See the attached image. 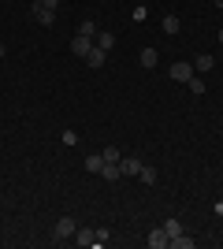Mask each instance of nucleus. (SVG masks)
<instances>
[{"instance_id":"obj_1","label":"nucleus","mask_w":223,"mask_h":249,"mask_svg":"<svg viewBox=\"0 0 223 249\" xmlns=\"http://www.w3.org/2000/svg\"><path fill=\"white\" fill-rule=\"evenodd\" d=\"M74 231H78V223H74L71 216L56 219V227H52V242H71V238H74Z\"/></svg>"},{"instance_id":"obj_2","label":"nucleus","mask_w":223,"mask_h":249,"mask_svg":"<svg viewBox=\"0 0 223 249\" xmlns=\"http://www.w3.org/2000/svg\"><path fill=\"white\" fill-rule=\"evenodd\" d=\"M193 74H197V71H193V60H190V63H186V60H182V63H171V78H175V82L186 86Z\"/></svg>"},{"instance_id":"obj_3","label":"nucleus","mask_w":223,"mask_h":249,"mask_svg":"<svg viewBox=\"0 0 223 249\" xmlns=\"http://www.w3.org/2000/svg\"><path fill=\"white\" fill-rule=\"evenodd\" d=\"M89 49H93V37L74 34V41H71V52H74V56H78V60H86V56H89Z\"/></svg>"},{"instance_id":"obj_4","label":"nucleus","mask_w":223,"mask_h":249,"mask_svg":"<svg viewBox=\"0 0 223 249\" xmlns=\"http://www.w3.org/2000/svg\"><path fill=\"white\" fill-rule=\"evenodd\" d=\"M34 19H37V22H41V26H52V22H56V11L52 8H41V4H37V0H34Z\"/></svg>"},{"instance_id":"obj_5","label":"nucleus","mask_w":223,"mask_h":249,"mask_svg":"<svg viewBox=\"0 0 223 249\" xmlns=\"http://www.w3.org/2000/svg\"><path fill=\"white\" fill-rule=\"evenodd\" d=\"M104 60H108V52L93 45V49H89V56H86V67H93V71H97V67H104Z\"/></svg>"},{"instance_id":"obj_6","label":"nucleus","mask_w":223,"mask_h":249,"mask_svg":"<svg viewBox=\"0 0 223 249\" xmlns=\"http://www.w3.org/2000/svg\"><path fill=\"white\" fill-rule=\"evenodd\" d=\"M93 45H97V49H104V52H112V49H116V34H108V30H97Z\"/></svg>"},{"instance_id":"obj_7","label":"nucleus","mask_w":223,"mask_h":249,"mask_svg":"<svg viewBox=\"0 0 223 249\" xmlns=\"http://www.w3.org/2000/svg\"><path fill=\"white\" fill-rule=\"evenodd\" d=\"M149 246H153V249H168V246H171V238H168V234H164V227L149 231Z\"/></svg>"},{"instance_id":"obj_8","label":"nucleus","mask_w":223,"mask_h":249,"mask_svg":"<svg viewBox=\"0 0 223 249\" xmlns=\"http://www.w3.org/2000/svg\"><path fill=\"white\" fill-rule=\"evenodd\" d=\"M119 171H123V175H138L141 160H138V156H123V160H119Z\"/></svg>"},{"instance_id":"obj_9","label":"nucleus","mask_w":223,"mask_h":249,"mask_svg":"<svg viewBox=\"0 0 223 249\" xmlns=\"http://www.w3.org/2000/svg\"><path fill=\"white\" fill-rule=\"evenodd\" d=\"M101 167H104V156H101V153H89V156H86V171L101 175Z\"/></svg>"},{"instance_id":"obj_10","label":"nucleus","mask_w":223,"mask_h":249,"mask_svg":"<svg viewBox=\"0 0 223 249\" xmlns=\"http://www.w3.org/2000/svg\"><path fill=\"white\" fill-rule=\"evenodd\" d=\"M160 30L175 37V34H179V15H164V22H160Z\"/></svg>"},{"instance_id":"obj_11","label":"nucleus","mask_w":223,"mask_h":249,"mask_svg":"<svg viewBox=\"0 0 223 249\" xmlns=\"http://www.w3.org/2000/svg\"><path fill=\"white\" fill-rule=\"evenodd\" d=\"M74 242H78V246H97V234H93V231H74Z\"/></svg>"},{"instance_id":"obj_12","label":"nucleus","mask_w":223,"mask_h":249,"mask_svg":"<svg viewBox=\"0 0 223 249\" xmlns=\"http://www.w3.org/2000/svg\"><path fill=\"white\" fill-rule=\"evenodd\" d=\"M101 178H108V182H116V178H123L119 164H104V167H101Z\"/></svg>"},{"instance_id":"obj_13","label":"nucleus","mask_w":223,"mask_h":249,"mask_svg":"<svg viewBox=\"0 0 223 249\" xmlns=\"http://www.w3.org/2000/svg\"><path fill=\"white\" fill-rule=\"evenodd\" d=\"M212 63H216L212 56H205V52H201V56L193 60V71H201V74H205V71H212Z\"/></svg>"},{"instance_id":"obj_14","label":"nucleus","mask_w":223,"mask_h":249,"mask_svg":"<svg viewBox=\"0 0 223 249\" xmlns=\"http://www.w3.org/2000/svg\"><path fill=\"white\" fill-rule=\"evenodd\" d=\"M141 182H145V186H153V182H156V167H149V164H141Z\"/></svg>"},{"instance_id":"obj_15","label":"nucleus","mask_w":223,"mask_h":249,"mask_svg":"<svg viewBox=\"0 0 223 249\" xmlns=\"http://www.w3.org/2000/svg\"><path fill=\"white\" fill-rule=\"evenodd\" d=\"M156 49H141V67H156Z\"/></svg>"},{"instance_id":"obj_16","label":"nucleus","mask_w":223,"mask_h":249,"mask_svg":"<svg viewBox=\"0 0 223 249\" xmlns=\"http://www.w3.org/2000/svg\"><path fill=\"white\" fill-rule=\"evenodd\" d=\"M186 89H190V93H197V97H201V93H205V82H201V74H193L190 82H186Z\"/></svg>"},{"instance_id":"obj_17","label":"nucleus","mask_w":223,"mask_h":249,"mask_svg":"<svg viewBox=\"0 0 223 249\" xmlns=\"http://www.w3.org/2000/svg\"><path fill=\"white\" fill-rule=\"evenodd\" d=\"M164 234H168V238L182 234V223H179V219H168V223H164Z\"/></svg>"},{"instance_id":"obj_18","label":"nucleus","mask_w":223,"mask_h":249,"mask_svg":"<svg viewBox=\"0 0 223 249\" xmlns=\"http://www.w3.org/2000/svg\"><path fill=\"white\" fill-rule=\"evenodd\" d=\"M101 156H104V164H119V160H123V153H119V149H112V145H108Z\"/></svg>"},{"instance_id":"obj_19","label":"nucleus","mask_w":223,"mask_h":249,"mask_svg":"<svg viewBox=\"0 0 223 249\" xmlns=\"http://www.w3.org/2000/svg\"><path fill=\"white\" fill-rule=\"evenodd\" d=\"M171 246H175V249H193V238H186V234H175V238H171Z\"/></svg>"},{"instance_id":"obj_20","label":"nucleus","mask_w":223,"mask_h":249,"mask_svg":"<svg viewBox=\"0 0 223 249\" xmlns=\"http://www.w3.org/2000/svg\"><path fill=\"white\" fill-rule=\"evenodd\" d=\"M78 34H86V37H97V22H93V19H86L82 26H78Z\"/></svg>"},{"instance_id":"obj_21","label":"nucleus","mask_w":223,"mask_h":249,"mask_svg":"<svg viewBox=\"0 0 223 249\" xmlns=\"http://www.w3.org/2000/svg\"><path fill=\"white\" fill-rule=\"evenodd\" d=\"M93 234H97V246H108V238H112V234H108V231H104V227H97V231H93Z\"/></svg>"},{"instance_id":"obj_22","label":"nucleus","mask_w":223,"mask_h":249,"mask_svg":"<svg viewBox=\"0 0 223 249\" xmlns=\"http://www.w3.org/2000/svg\"><path fill=\"white\" fill-rule=\"evenodd\" d=\"M37 4H41V8H52V11L60 8V0H37Z\"/></svg>"},{"instance_id":"obj_23","label":"nucleus","mask_w":223,"mask_h":249,"mask_svg":"<svg viewBox=\"0 0 223 249\" xmlns=\"http://www.w3.org/2000/svg\"><path fill=\"white\" fill-rule=\"evenodd\" d=\"M212 212H216V216H223V201H216V205H212Z\"/></svg>"},{"instance_id":"obj_24","label":"nucleus","mask_w":223,"mask_h":249,"mask_svg":"<svg viewBox=\"0 0 223 249\" xmlns=\"http://www.w3.org/2000/svg\"><path fill=\"white\" fill-rule=\"evenodd\" d=\"M4 52H8V49H4V37H0V60H4Z\"/></svg>"},{"instance_id":"obj_25","label":"nucleus","mask_w":223,"mask_h":249,"mask_svg":"<svg viewBox=\"0 0 223 249\" xmlns=\"http://www.w3.org/2000/svg\"><path fill=\"white\" fill-rule=\"evenodd\" d=\"M212 4H216V8H223V0H212Z\"/></svg>"},{"instance_id":"obj_26","label":"nucleus","mask_w":223,"mask_h":249,"mask_svg":"<svg viewBox=\"0 0 223 249\" xmlns=\"http://www.w3.org/2000/svg\"><path fill=\"white\" fill-rule=\"evenodd\" d=\"M220 45H223V30H220Z\"/></svg>"},{"instance_id":"obj_27","label":"nucleus","mask_w":223,"mask_h":249,"mask_svg":"<svg viewBox=\"0 0 223 249\" xmlns=\"http://www.w3.org/2000/svg\"><path fill=\"white\" fill-rule=\"evenodd\" d=\"M220 246H223V234H220Z\"/></svg>"}]
</instances>
